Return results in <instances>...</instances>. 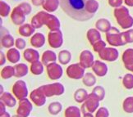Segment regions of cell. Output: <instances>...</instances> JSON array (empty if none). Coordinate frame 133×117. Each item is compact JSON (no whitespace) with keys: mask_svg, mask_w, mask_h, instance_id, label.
I'll list each match as a JSON object with an SVG mask.
<instances>
[{"mask_svg":"<svg viewBox=\"0 0 133 117\" xmlns=\"http://www.w3.org/2000/svg\"><path fill=\"white\" fill-rule=\"evenodd\" d=\"M65 13L76 21H86L94 14L89 8L90 0H58Z\"/></svg>","mask_w":133,"mask_h":117,"instance_id":"obj_1","label":"cell"},{"mask_svg":"<svg viewBox=\"0 0 133 117\" xmlns=\"http://www.w3.org/2000/svg\"><path fill=\"white\" fill-rule=\"evenodd\" d=\"M46 97L59 96L64 93V86L60 83H54L52 84H46L39 87Z\"/></svg>","mask_w":133,"mask_h":117,"instance_id":"obj_2","label":"cell"},{"mask_svg":"<svg viewBox=\"0 0 133 117\" xmlns=\"http://www.w3.org/2000/svg\"><path fill=\"white\" fill-rule=\"evenodd\" d=\"M12 92L15 97L19 100L26 98L28 95V89L25 81L17 80L12 87Z\"/></svg>","mask_w":133,"mask_h":117,"instance_id":"obj_3","label":"cell"},{"mask_svg":"<svg viewBox=\"0 0 133 117\" xmlns=\"http://www.w3.org/2000/svg\"><path fill=\"white\" fill-rule=\"evenodd\" d=\"M99 101H100L99 99L97 98L93 93H91L90 94H89L87 99L85 100V104L82 106V107H81L82 112L83 113L85 112V109H86L90 113L95 112L96 109L99 107Z\"/></svg>","mask_w":133,"mask_h":117,"instance_id":"obj_4","label":"cell"},{"mask_svg":"<svg viewBox=\"0 0 133 117\" xmlns=\"http://www.w3.org/2000/svg\"><path fill=\"white\" fill-rule=\"evenodd\" d=\"M33 109L31 103L27 98L19 100V106L17 111V114L21 117H28Z\"/></svg>","mask_w":133,"mask_h":117,"instance_id":"obj_5","label":"cell"},{"mask_svg":"<svg viewBox=\"0 0 133 117\" xmlns=\"http://www.w3.org/2000/svg\"><path fill=\"white\" fill-rule=\"evenodd\" d=\"M85 68L81 64H73L66 69V75L71 79H79L83 77Z\"/></svg>","mask_w":133,"mask_h":117,"instance_id":"obj_6","label":"cell"},{"mask_svg":"<svg viewBox=\"0 0 133 117\" xmlns=\"http://www.w3.org/2000/svg\"><path fill=\"white\" fill-rule=\"evenodd\" d=\"M30 99L37 106H41L46 103V96L40 88L32 91L30 93Z\"/></svg>","mask_w":133,"mask_h":117,"instance_id":"obj_7","label":"cell"},{"mask_svg":"<svg viewBox=\"0 0 133 117\" xmlns=\"http://www.w3.org/2000/svg\"><path fill=\"white\" fill-rule=\"evenodd\" d=\"M47 72L51 79H58L63 75V69L58 64L51 63L47 65Z\"/></svg>","mask_w":133,"mask_h":117,"instance_id":"obj_8","label":"cell"},{"mask_svg":"<svg viewBox=\"0 0 133 117\" xmlns=\"http://www.w3.org/2000/svg\"><path fill=\"white\" fill-rule=\"evenodd\" d=\"M80 60H81V65L84 68H89L93 67L94 57L90 51H84V52L81 53Z\"/></svg>","mask_w":133,"mask_h":117,"instance_id":"obj_9","label":"cell"},{"mask_svg":"<svg viewBox=\"0 0 133 117\" xmlns=\"http://www.w3.org/2000/svg\"><path fill=\"white\" fill-rule=\"evenodd\" d=\"M99 56L102 59L112 62V61H115L117 58V57H118V53L115 49L107 48L105 50H102L99 53Z\"/></svg>","mask_w":133,"mask_h":117,"instance_id":"obj_10","label":"cell"},{"mask_svg":"<svg viewBox=\"0 0 133 117\" xmlns=\"http://www.w3.org/2000/svg\"><path fill=\"white\" fill-rule=\"evenodd\" d=\"M93 70L94 72L98 76H104L107 74V71H108V68H107V65L99 62V61H96L93 65Z\"/></svg>","mask_w":133,"mask_h":117,"instance_id":"obj_11","label":"cell"},{"mask_svg":"<svg viewBox=\"0 0 133 117\" xmlns=\"http://www.w3.org/2000/svg\"><path fill=\"white\" fill-rule=\"evenodd\" d=\"M24 57L25 58V60H26L27 62L34 63V62H38L39 55L37 51H35L34 49H27V50H25L24 53Z\"/></svg>","mask_w":133,"mask_h":117,"instance_id":"obj_12","label":"cell"},{"mask_svg":"<svg viewBox=\"0 0 133 117\" xmlns=\"http://www.w3.org/2000/svg\"><path fill=\"white\" fill-rule=\"evenodd\" d=\"M1 101H3L5 105L9 106V107H14L17 103L16 98L9 93H4L1 94Z\"/></svg>","mask_w":133,"mask_h":117,"instance_id":"obj_13","label":"cell"},{"mask_svg":"<svg viewBox=\"0 0 133 117\" xmlns=\"http://www.w3.org/2000/svg\"><path fill=\"white\" fill-rule=\"evenodd\" d=\"M88 96H89V94L85 89H78L74 93V99L76 101H77L79 103H83V101H85V100L88 98Z\"/></svg>","mask_w":133,"mask_h":117,"instance_id":"obj_14","label":"cell"},{"mask_svg":"<svg viewBox=\"0 0 133 117\" xmlns=\"http://www.w3.org/2000/svg\"><path fill=\"white\" fill-rule=\"evenodd\" d=\"M15 68V76L18 78L23 77L26 75L28 73V67L25 64H19L17 65Z\"/></svg>","mask_w":133,"mask_h":117,"instance_id":"obj_15","label":"cell"},{"mask_svg":"<svg viewBox=\"0 0 133 117\" xmlns=\"http://www.w3.org/2000/svg\"><path fill=\"white\" fill-rule=\"evenodd\" d=\"M63 109V106L59 101H54V103H50L49 106V111L51 115H56L61 112Z\"/></svg>","mask_w":133,"mask_h":117,"instance_id":"obj_16","label":"cell"},{"mask_svg":"<svg viewBox=\"0 0 133 117\" xmlns=\"http://www.w3.org/2000/svg\"><path fill=\"white\" fill-rule=\"evenodd\" d=\"M65 117H81V111L77 106H69L65 111Z\"/></svg>","mask_w":133,"mask_h":117,"instance_id":"obj_17","label":"cell"},{"mask_svg":"<svg viewBox=\"0 0 133 117\" xmlns=\"http://www.w3.org/2000/svg\"><path fill=\"white\" fill-rule=\"evenodd\" d=\"M8 59L10 62L12 63H17L20 60V53L16 49H10L7 53Z\"/></svg>","mask_w":133,"mask_h":117,"instance_id":"obj_18","label":"cell"},{"mask_svg":"<svg viewBox=\"0 0 133 117\" xmlns=\"http://www.w3.org/2000/svg\"><path fill=\"white\" fill-rule=\"evenodd\" d=\"M71 58V55L70 53V52L66 50H63V51H61L59 55H58V60L60 63H62L63 65L68 64Z\"/></svg>","mask_w":133,"mask_h":117,"instance_id":"obj_19","label":"cell"},{"mask_svg":"<svg viewBox=\"0 0 133 117\" xmlns=\"http://www.w3.org/2000/svg\"><path fill=\"white\" fill-rule=\"evenodd\" d=\"M83 83L85 86H88V87H91V86L95 85L96 83L95 76L92 73L85 74L83 77Z\"/></svg>","mask_w":133,"mask_h":117,"instance_id":"obj_20","label":"cell"},{"mask_svg":"<svg viewBox=\"0 0 133 117\" xmlns=\"http://www.w3.org/2000/svg\"><path fill=\"white\" fill-rule=\"evenodd\" d=\"M56 58H57V57H56V55L54 52H52V51H46L43 55L42 62L44 65H47L50 62L56 61Z\"/></svg>","mask_w":133,"mask_h":117,"instance_id":"obj_21","label":"cell"},{"mask_svg":"<svg viewBox=\"0 0 133 117\" xmlns=\"http://www.w3.org/2000/svg\"><path fill=\"white\" fill-rule=\"evenodd\" d=\"M1 76L2 78L7 79L15 76V68L12 67H6L2 70L1 72Z\"/></svg>","mask_w":133,"mask_h":117,"instance_id":"obj_22","label":"cell"},{"mask_svg":"<svg viewBox=\"0 0 133 117\" xmlns=\"http://www.w3.org/2000/svg\"><path fill=\"white\" fill-rule=\"evenodd\" d=\"M30 70L34 75H41L43 73V70H44V67H43V65L41 62H39V61L36 62H34L32 63L31 67H30Z\"/></svg>","mask_w":133,"mask_h":117,"instance_id":"obj_23","label":"cell"},{"mask_svg":"<svg viewBox=\"0 0 133 117\" xmlns=\"http://www.w3.org/2000/svg\"><path fill=\"white\" fill-rule=\"evenodd\" d=\"M31 43L34 45V47L40 48L44 43V37L41 34H36L32 38Z\"/></svg>","mask_w":133,"mask_h":117,"instance_id":"obj_24","label":"cell"},{"mask_svg":"<svg viewBox=\"0 0 133 117\" xmlns=\"http://www.w3.org/2000/svg\"><path fill=\"white\" fill-rule=\"evenodd\" d=\"M123 109L127 113H133V98H127L123 103Z\"/></svg>","mask_w":133,"mask_h":117,"instance_id":"obj_25","label":"cell"},{"mask_svg":"<svg viewBox=\"0 0 133 117\" xmlns=\"http://www.w3.org/2000/svg\"><path fill=\"white\" fill-rule=\"evenodd\" d=\"M92 93L99 99V101H103L105 97V90L103 87H101V86H97V87H95L93 89V91H92Z\"/></svg>","mask_w":133,"mask_h":117,"instance_id":"obj_26","label":"cell"},{"mask_svg":"<svg viewBox=\"0 0 133 117\" xmlns=\"http://www.w3.org/2000/svg\"><path fill=\"white\" fill-rule=\"evenodd\" d=\"M123 61L126 64V67L131 65V64L133 62V50H127L125 52V54L123 56Z\"/></svg>","mask_w":133,"mask_h":117,"instance_id":"obj_27","label":"cell"},{"mask_svg":"<svg viewBox=\"0 0 133 117\" xmlns=\"http://www.w3.org/2000/svg\"><path fill=\"white\" fill-rule=\"evenodd\" d=\"M123 84L128 89L133 88V75L131 74H127L123 78Z\"/></svg>","mask_w":133,"mask_h":117,"instance_id":"obj_28","label":"cell"},{"mask_svg":"<svg viewBox=\"0 0 133 117\" xmlns=\"http://www.w3.org/2000/svg\"><path fill=\"white\" fill-rule=\"evenodd\" d=\"M20 34L22 35H24V36H29L32 34V32L34 31L33 28H30V25H25L23 26H22L19 30Z\"/></svg>","mask_w":133,"mask_h":117,"instance_id":"obj_29","label":"cell"},{"mask_svg":"<svg viewBox=\"0 0 133 117\" xmlns=\"http://www.w3.org/2000/svg\"><path fill=\"white\" fill-rule=\"evenodd\" d=\"M109 113L106 107H101L96 113V117H109Z\"/></svg>","mask_w":133,"mask_h":117,"instance_id":"obj_30","label":"cell"},{"mask_svg":"<svg viewBox=\"0 0 133 117\" xmlns=\"http://www.w3.org/2000/svg\"><path fill=\"white\" fill-rule=\"evenodd\" d=\"M105 47V43L104 42H99L98 43L95 44L94 46V49L95 51H97V52H101L102 50H103Z\"/></svg>","mask_w":133,"mask_h":117,"instance_id":"obj_31","label":"cell"},{"mask_svg":"<svg viewBox=\"0 0 133 117\" xmlns=\"http://www.w3.org/2000/svg\"><path fill=\"white\" fill-rule=\"evenodd\" d=\"M16 45L19 49H23L25 47V42L22 39H18L16 42Z\"/></svg>","mask_w":133,"mask_h":117,"instance_id":"obj_32","label":"cell"},{"mask_svg":"<svg viewBox=\"0 0 133 117\" xmlns=\"http://www.w3.org/2000/svg\"><path fill=\"white\" fill-rule=\"evenodd\" d=\"M5 105L3 101H1V115H3V113L6 112V109H5Z\"/></svg>","mask_w":133,"mask_h":117,"instance_id":"obj_33","label":"cell"},{"mask_svg":"<svg viewBox=\"0 0 133 117\" xmlns=\"http://www.w3.org/2000/svg\"><path fill=\"white\" fill-rule=\"evenodd\" d=\"M84 117H94V115H92V113L90 112H87L84 114Z\"/></svg>","mask_w":133,"mask_h":117,"instance_id":"obj_34","label":"cell"},{"mask_svg":"<svg viewBox=\"0 0 133 117\" xmlns=\"http://www.w3.org/2000/svg\"><path fill=\"white\" fill-rule=\"evenodd\" d=\"M1 57H2V59H1V65H3L5 63V57L4 55H3V53H1Z\"/></svg>","mask_w":133,"mask_h":117,"instance_id":"obj_35","label":"cell"},{"mask_svg":"<svg viewBox=\"0 0 133 117\" xmlns=\"http://www.w3.org/2000/svg\"><path fill=\"white\" fill-rule=\"evenodd\" d=\"M1 117H10V115L8 112H5L3 115H1Z\"/></svg>","mask_w":133,"mask_h":117,"instance_id":"obj_36","label":"cell"},{"mask_svg":"<svg viewBox=\"0 0 133 117\" xmlns=\"http://www.w3.org/2000/svg\"><path fill=\"white\" fill-rule=\"evenodd\" d=\"M127 69H129V70H133V65H130V67H129V65H127V67H126Z\"/></svg>","mask_w":133,"mask_h":117,"instance_id":"obj_37","label":"cell"},{"mask_svg":"<svg viewBox=\"0 0 133 117\" xmlns=\"http://www.w3.org/2000/svg\"><path fill=\"white\" fill-rule=\"evenodd\" d=\"M12 117H21V116H20V115H13Z\"/></svg>","mask_w":133,"mask_h":117,"instance_id":"obj_38","label":"cell"}]
</instances>
